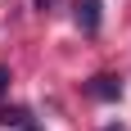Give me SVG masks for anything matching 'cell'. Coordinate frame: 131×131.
<instances>
[{
	"label": "cell",
	"instance_id": "obj_1",
	"mask_svg": "<svg viewBox=\"0 0 131 131\" xmlns=\"http://www.w3.org/2000/svg\"><path fill=\"white\" fill-rule=\"evenodd\" d=\"M77 27L91 36V32H100V0H77Z\"/></svg>",
	"mask_w": 131,
	"mask_h": 131
},
{
	"label": "cell",
	"instance_id": "obj_2",
	"mask_svg": "<svg viewBox=\"0 0 131 131\" xmlns=\"http://www.w3.org/2000/svg\"><path fill=\"white\" fill-rule=\"evenodd\" d=\"M86 91H91L95 100H118V95H122V86H118L113 77H91V86H86Z\"/></svg>",
	"mask_w": 131,
	"mask_h": 131
},
{
	"label": "cell",
	"instance_id": "obj_3",
	"mask_svg": "<svg viewBox=\"0 0 131 131\" xmlns=\"http://www.w3.org/2000/svg\"><path fill=\"white\" fill-rule=\"evenodd\" d=\"M0 122H5V127H27V113H23V108H5Z\"/></svg>",
	"mask_w": 131,
	"mask_h": 131
},
{
	"label": "cell",
	"instance_id": "obj_4",
	"mask_svg": "<svg viewBox=\"0 0 131 131\" xmlns=\"http://www.w3.org/2000/svg\"><path fill=\"white\" fill-rule=\"evenodd\" d=\"M5 86H9V68H0V95H5Z\"/></svg>",
	"mask_w": 131,
	"mask_h": 131
},
{
	"label": "cell",
	"instance_id": "obj_5",
	"mask_svg": "<svg viewBox=\"0 0 131 131\" xmlns=\"http://www.w3.org/2000/svg\"><path fill=\"white\" fill-rule=\"evenodd\" d=\"M108 131H122V127H108Z\"/></svg>",
	"mask_w": 131,
	"mask_h": 131
},
{
	"label": "cell",
	"instance_id": "obj_6",
	"mask_svg": "<svg viewBox=\"0 0 131 131\" xmlns=\"http://www.w3.org/2000/svg\"><path fill=\"white\" fill-rule=\"evenodd\" d=\"M18 131H32V127H18Z\"/></svg>",
	"mask_w": 131,
	"mask_h": 131
}]
</instances>
